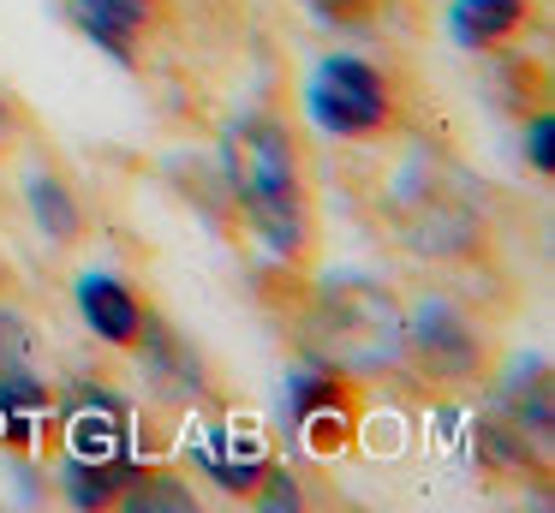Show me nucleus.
<instances>
[{
    "label": "nucleus",
    "mask_w": 555,
    "mask_h": 513,
    "mask_svg": "<svg viewBox=\"0 0 555 513\" xmlns=\"http://www.w3.org/2000/svg\"><path fill=\"white\" fill-rule=\"evenodd\" d=\"M221 179L240 203L245 227L275 251L287 269L317 257V197L305 150L275 114H240L221 131Z\"/></svg>",
    "instance_id": "f257e3e1"
},
{
    "label": "nucleus",
    "mask_w": 555,
    "mask_h": 513,
    "mask_svg": "<svg viewBox=\"0 0 555 513\" xmlns=\"http://www.w3.org/2000/svg\"><path fill=\"white\" fill-rule=\"evenodd\" d=\"M317 334L335 370L364 376V370H388L406 358V310L364 274H335L317 293Z\"/></svg>",
    "instance_id": "f03ea898"
},
{
    "label": "nucleus",
    "mask_w": 555,
    "mask_h": 513,
    "mask_svg": "<svg viewBox=\"0 0 555 513\" xmlns=\"http://www.w3.org/2000/svg\"><path fill=\"white\" fill-rule=\"evenodd\" d=\"M305 114L317 131L340 143H371L400 126V90L376 60L364 54H323L305 78Z\"/></svg>",
    "instance_id": "7ed1b4c3"
},
{
    "label": "nucleus",
    "mask_w": 555,
    "mask_h": 513,
    "mask_svg": "<svg viewBox=\"0 0 555 513\" xmlns=\"http://www.w3.org/2000/svg\"><path fill=\"white\" fill-rule=\"evenodd\" d=\"M406 358H418L430 382H483L490 370V334L466 305L430 293L406 310Z\"/></svg>",
    "instance_id": "20e7f679"
},
{
    "label": "nucleus",
    "mask_w": 555,
    "mask_h": 513,
    "mask_svg": "<svg viewBox=\"0 0 555 513\" xmlns=\"http://www.w3.org/2000/svg\"><path fill=\"white\" fill-rule=\"evenodd\" d=\"M287 424L323 453L340 448V436L352 429L347 370H293L287 376Z\"/></svg>",
    "instance_id": "39448f33"
},
{
    "label": "nucleus",
    "mask_w": 555,
    "mask_h": 513,
    "mask_svg": "<svg viewBox=\"0 0 555 513\" xmlns=\"http://www.w3.org/2000/svg\"><path fill=\"white\" fill-rule=\"evenodd\" d=\"M73 305H78V322H85L102 346H120V352H132L138 334H144V322H150L144 298H138L132 281L114 274V269H85V274H78V281H73Z\"/></svg>",
    "instance_id": "423d86ee"
},
{
    "label": "nucleus",
    "mask_w": 555,
    "mask_h": 513,
    "mask_svg": "<svg viewBox=\"0 0 555 513\" xmlns=\"http://www.w3.org/2000/svg\"><path fill=\"white\" fill-rule=\"evenodd\" d=\"M66 18L85 42H96L114 66H138L144 36L162 24V0H66Z\"/></svg>",
    "instance_id": "0eeeda50"
},
{
    "label": "nucleus",
    "mask_w": 555,
    "mask_h": 513,
    "mask_svg": "<svg viewBox=\"0 0 555 513\" xmlns=\"http://www.w3.org/2000/svg\"><path fill=\"white\" fill-rule=\"evenodd\" d=\"M192 460H197V472H204L209 484L221 489V496L245 501V496L257 489V477H263L269 465H275V453L263 448V436H257V429L216 424V429H204V436H197Z\"/></svg>",
    "instance_id": "6e6552de"
},
{
    "label": "nucleus",
    "mask_w": 555,
    "mask_h": 513,
    "mask_svg": "<svg viewBox=\"0 0 555 513\" xmlns=\"http://www.w3.org/2000/svg\"><path fill=\"white\" fill-rule=\"evenodd\" d=\"M538 24L531 0H448V36L466 54H502Z\"/></svg>",
    "instance_id": "1a4fd4ad"
},
{
    "label": "nucleus",
    "mask_w": 555,
    "mask_h": 513,
    "mask_svg": "<svg viewBox=\"0 0 555 513\" xmlns=\"http://www.w3.org/2000/svg\"><path fill=\"white\" fill-rule=\"evenodd\" d=\"M54 418H61L66 441H73L66 453H126V436H132V424H126L132 412L108 388H73L54 406Z\"/></svg>",
    "instance_id": "9d476101"
},
{
    "label": "nucleus",
    "mask_w": 555,
    "mask_h": 513,
    "mask_svg": "<svg viewBox=\"0 0 555 513\" xmlns=\"http://www.w3.org/2000/svg\"><path fill=\"white\" fill-rule=\"evenodd\" d=\"M144 465L132 453H66L61 460V496L73 501L78 513H102L120 508V496L132 489V477Z\"/></svg>",
    "instance_id": "9b49d317"
},
{
    "label": "nucleus",
    "mask_w": 555,
    "mask_h": 513,
    "mask_svg": "<svg viewBox=\"0 0 555 513\" xmlns=\"http://www.w3.org/2000/svg\"><path fill=\"white\" fill-rule=\"evenodd\" d=\"M25 209H30V221H37V233L49 239V245H78V239H85V203H78L73 179L54 174V167L25 174Z\"/></svg>",
    "instance_id": "f8f14e48"
},
{
    "label": "nucleus",
    "mask_w": 555,
    "mask_h": 513,
    "mask_svg": "<svg viewBox=\"0 0 555 513\" xmlns=\"http://www.w3.org/2000/svg\"><path fill=\"white\" fill-rule=\"evenodd\" d=\"M54 424V394L49 382L37 376L30 364L0 370V436L7 441H30Z\"/></svg>",
    "instance_id": "ddd939ff"
},
{
    "label": "nucleus",
    "mask_w": 555,
    "mask_h": 513,
    "mask_svg": "<svg viewBox=\"0 0 555 513\" xmlns=\"http://www.w3.org/2000/svg\"><path fill=\"white\" fill-rule=\"evenodd\" d=\"M502 406H507V418H514L519 429H531V436H550V418H555V406H550V370H543V358H519L514 370L502 376Z\"/></svg>",
    "instance_id": "4468645a"
},
{
    "label": "nucleus",
    "mask_w": 555,
    "mask_h": 513,
    "mask_svg": "<svg viewBox=\"0 0 555 513\" xmlns=\"http://www.w3.org/2000/svg\"><path fill=\"white\" fill-rule=\"evenodd\" d=\"M472 448H478V465H490V472H507V477L531 472V441L514 418H478Z\"/></svg>",
    "instance_id": "2eb2a0df"
},
{
    "label": "nucleus",
    "mask_w": 555,
    "mask_h": 513,
    "mask_svg": "<svg viewBox=\"0 0 555 513\" xmlns=\"http://www.w3.org/2000/svg\"><path fill=\"white\" fill-rule=\"evenodd\" d=\"M120 508H132V513H156V508H168V513H197V496H192V484L185 477H173V472H138L132 477V489L120 496Z\"/></svg>",
    "instance_id": "dca6fc26"
},
{
    "label": "nucleus",
    "mask_w": 555,
    "mask_h": 513,
    "mask_svg": "<svg viewBox=\"0 0 555 513\" xmlns=\"http://www.w3.org/2000/svg\"><path fill=\"white\" fill-rule=\"evenodd\" d=\"M550 114H543V107H538V114H531L526 119V162H531V174H538V179H550L555 174V155H550Z\"/></svg>",
    "instance_id": "f3484780"
},
{
    "label": "nucleus",
    "mask_w": 555,
    "mask_h": 513,
    "mask_svg": "<svg viewBox=\"0 0 555 513\" xmlns=\"http://www.w3.org/2000/svg\"><path fill=\"white\" fill-rule=\"evenodd\" d=\"M13 364H30V329H25V317L0 310V370H13Z\"/></svg>",
    "instance_id": "a211bd4d"
},
{
    "label": "nucleus",
    "mask_w": 555,
    "mask_h": 513,
    "mask_svg": "<svg viewBox=\"0 0 555 513\" xmlns=\"http://www.w3.org/2000/svg\"><path fill=\"white\" fill-rule=\"evenodd\" d=\"M7 131H13V102L0 95V138H7Z\"/></svg>",
    "instance_id": "6ab92c4d"
}]
</instances>
